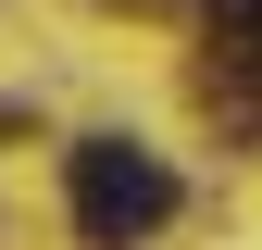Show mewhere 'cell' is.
<instances>
[{
	"mask_svg": "<svg viewBox=\"0 0 262 250\" xmlns=\"http://www.w3.org/2000/svg\"><path fill=\"white\" fill-rule=\"evenodd\" d=\"M62 200H75V238L88 250H138L162 213H175V175H162V150H138V138H75Z\"/></svg>",
	"mask_w": 262,
	"mask_h": 250,
	"instance_id": "1",
	"label": "cell"
},
{
	"mask_svg": "<svg viewBox=\"0 0 262 250\" xmlns=\"http://www.w3.org/2000/svg\"><path fill=\"white\" fill-rule=\"evenodd\" d=\"M212 50H237V62H262V0H212Z\"/></svg>",
	"mask_w": 262,
	"mask_h": 250,
	"instance_id": "2",
	"label": "cell"
}]
</instances>
